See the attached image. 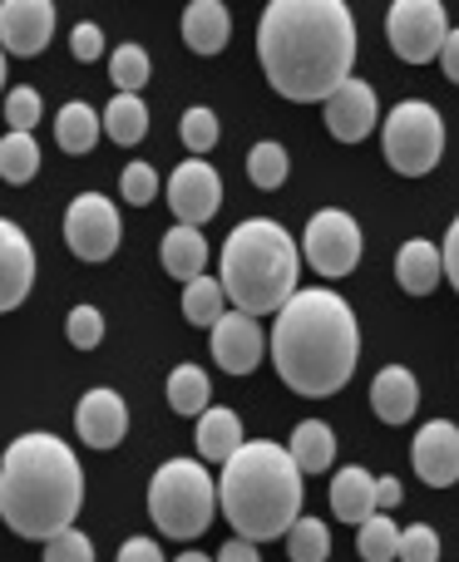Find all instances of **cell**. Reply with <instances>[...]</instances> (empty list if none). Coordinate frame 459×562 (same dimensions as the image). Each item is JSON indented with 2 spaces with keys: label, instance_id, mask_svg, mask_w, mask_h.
<instances>
[{
  "label": "cell",
  "instance_id": "obj_32",
  "mask_svg": "<svg viewBox=\"0 0 459 562\" xmlns=\"http://www.w3.org/2000/svg\"><path fill=\"white\" fill-rule=\"evenodd\" d=\"M148 75H154V59H148V49L134 45V40L109 55V79H114L119 94H138V89L148 85Z\"/></svg>",
  "mask_w": 459,
  "mask_h": 562
},
{
  "label": "cell",
  "instance_id": "obj_14",
  "mask_svg": "<svg viewBox=\"0 0 459 562\" xmlns=\"http://www.w3.org/2000/svg\"><path fill=\"white\" fill-rule=\"evenodd\" d=\"M213 360L227 370V375H253L262 366V350H267V330L257 316H243V311H227L223 321L213 326Z\"/></svg>",
  "mask_w": 459,
  "mask_h": 562
},
{
  "label": "cell",
  "instance_id": "obj_3",
  "mask_svg": "<svg viewBox=\"0 0 459 562\" xmlns=\"http://www.w3.org/2000/svg\"><path fill=\"white\" fill-rule=\"evenodd\" d=\"M79 508H85V469L75 449L45 429L10 439L0 454V518L10 533L49 543L55 533L75 528Z\"/></svg>",
  "mask_w": 459,
  "mask_h": 562
},
{
  "label": "cell",
  "instance_id": "obj_31",
  "mask_svg": "<svg viewBox=\"0 0 459 562\" xmlns=\"http://www.w3.org/2000/svg\"><path fill=\"white\" fill-rule=\"evenodd\" d=\"M356 553H361V562H395V553H401V524H391L385 514H371L356 528Z\"/></svg>",
  "mask_w": 459,
  "mask_h": 562
},
{
  "label": "cell",
  "instance_id": "obj_33",
  "mask_svg": "<svg viewBox=\"0 0 459 562\" xmlns=\"http://www.w3.org/2000/svg\"><path fill=\"white\" fill-rule=\"evenodd\" d=\"M287 558L292 562H326L332 558V528L322 524V518H296L292 528H287Z\"/></svg>",
  "mask_w": 459,
  "mask_h": 562
},
{
  "label": "cell",
  "instance_id": "obj_25",
  "mask_svg": "<svg viewBox=\"0 0 459 562\" xmlns=\"http://www.w3.org/2000/svg\"><path fill=\"white\" fill-rule=\"evenodd\" d=\"M287 449H292L302 474H326L336 459V435H332V425H322V419H302V425L292 429V439H287Z\"/></svg>",
  "mask_w": 459,
  "mask_h": 562
},
{
  "label": "cell",
  "instance_id": "obj_26",
  "mask_svg": "<svg viewBox=\"0 0 459 562\" xmlns=\"http://www.w3.org/2000/svg\"><path fill=\"white\" fill-rule=\"evenodd\" d=\"M55 144H59V154H89V148L99 144V114L89 104H65L55 114Z\"/></svg>",
  "mask_w": 459,
  "mask_h": 562
},
{
  "label": "cell",
  "instance_id": "obj_23",
  "mask_svg": "<svg viewBox=\"0 0 459 562\" xmlns=\"http://www.w3.org/2000/svg\"><path fill=\"white\" fill-rule=\"evenodd\" d=\"M445 277V257L435 243H425V237H411V243H401V252H395V281H401L411 296H430L435 286H440Z\"/></svg>",
  "mask_w": 459,
  "mask_h": 562
},
{
  "label": "cell",
  "instance_id": "obj_8",
  "mask_svg": "<svg viewBox=\"0 0 459 562\" xmlns=\"http://www.w3.org/2000/svg\"><path fill=\"white\" fill-rule=\"evenodd\" d=\"M302 247H306V262H312L316 277H351L361 267V223L342 207H322L312 213L302 233Z\"/></svg>",
  "mask_w": 459,
  "mask_h": 562
},
{
  "label": "cell",
  "instance_id": "obj_18",
  "mask_svg": "<svg viewBox=\"0 0 459 562\" xmlns=\"http://www.w3.org/2000/svg\"><path fill=\"white\" fill-rule=\"evenodd\" d=\"M158 257H164V272L188 286V281L208 277V257H213V247H208L203 227L173 223V227L164 233V243H158Z\"/></svg>",
  "mask_w": 459,
  "mask_h": 562
},
{
  "label": "cell",
  "instance_id": "obj_44",
  "mask_svg": "<svg viewBox=\"0 0 459 562\" xmlns=\"http://www.w3.org/2000/svg\"><path fill=\"white\" fill-rule=\"evenodd\" d=\"M401 498H405L401 479H391V474H385V479H376V504H381V514H385V508H395V504H401Z\"/></svg>",
  "mask_w": 459,
  "mask_h": 562
},
{
  "label": "cell",
  "instance_id": "obj_34",
  "mask_svg": "<svg viewBox=\"0 0 459 562\" xmlns=\"http://www.w3.org/2000/svg\"><path fill=\"white\" fill-rule=\"evenodd\" d=\"M178 138H183V148H193V154L203 158L208 148L217 144V114L208 104L183 109V119H178Z\"/></svg>",
  "mask_w": 459,
  "mask_h": 562
},
{
  "label": "cell",
  "instance_id": "obj_27",
  "mask_svg": "<svg viewBox=\"0 0 459 562\" xmlns=\"http://www.w3.org/2000/svg\"><path fill=\"white\" fill-rule=\"evenodd\" d=\"M227 316V291L217 277H198L183 286V321L188 326H208L213 330L217 321Z\"/></svg>",
  "mask_w": 459,
  "mask_h": 562
},
{
  "label": "cell",
  "instance_id": "obj_17",
  "mask_svg": "<svg viewBox=\"0 0 459 562\" xmlns=\"http://www.w3.org/2000/svg\"><path fill=\"white\" fill-rule=\"evenodd\" d=\"M35 286V247L10 217H0V316L15 311Z\"/></svg>",
  "mask_w": 459,
  "mask_h": 562
},
{
  "label": "cell",
  "instance_id": "obj_38",
  "mask_svg": "<svg viewBox=\"0 0 459 562\" xmlns=\"http://www.w3.org/2000/svg\"><path fill=\"white\" fill-rule=\"evenodd\" d=\"M119 188H124V203L128 207H148L158 198V173L148 164H128L119 173Z\"/></svg>",
  "mask_w": 459,
  "mask_h": 562
},
{
  "label": "cell",
  "instance_id": "obj_15",
  "mask_svg": "<svg viewBox=\"0 0 459 562\" xmlns=\"http://www.w3.org/2000/svg\"><path fill=\"white\" fill-rule=\"evenodd\" d=\"M322 114H326V134H332L336 144H361V138L376 128V114H381V104H376V89L366 85V79L351 75L322 104Z\"/></svg>",
  "mask_w": 459,
  "mask_h": 562
},
{
  "label": "cell",
  "instance_id": "obj_12",
  "mask_svg": "<svg viewBox=\"0 0 459 562\" xmlns=\"http://www.w3.org/2000/svg\"><path fill=\"white\" fill-rule=\"evenodd\" d=\"M55 35V5L49 0H0V49L35 59Z\"/></svg>",
  "mask_w": 459,
  "mask_h": 562
},
{
  "label": "cell",
  "instance_id": "obj_1",
  "mask_svg": "<svg viewBox=\"0 0 459 562\" xmlns=\"http://www.w3.org/2000/svg\"><path fill=\"white\" fill-rule=\"evenodd\" d=\"M267 85L292 104H326L351 79L356 15L346 0H272L257 20Z\"/></svg>",
  "mask_w": 459,
  "mask_h": 562
},
{
  "label": "cell",
  "instance_id": "obj_36",
  "mask_svg": "<svg viewBox=\"0 0 459 562\" xmlns=\"http://www.w3.org/2000/svg\"><path fill=\"white\" fill-rule=\"evenodd\" d=\"M65 336H69V346L75 350H94L99 340H104V311L99 306H75L69 311V321H65Z\"/></svg>",
  "mask_w": 459,
  "mask_h": 562
},
{
  "label": "cell",
  "instance_id": "obj_41",
  "mask_svg": "<svg viewBox=\"0 0 459 562\" xmlns=\"http://www.w3.org/2000/svg\"><path fill=\"white\" fill-rule=\"evenodd\" d=\"M119 562H164V548H158L154 538H128V543L119 548Z\"/></svg>",
  "mask_w": 459,
  "mask_h": 562
},
{
  "label": "cell",
  "instance_id": "obj_9",
  "mask_svg": "<svg viewBox=\"0 0 459 562\" xmlns=\"http://www.w3.org/2000/svg\"><path fill=\"white\" fill-rule=\"evenodd\" d=\"M385 35H391V49L405 65H430L450 40V20H445L440 0H395L391 15H385Z\"/></svg>",
  "mask_w": 459,
  "mask_h": 562
},
{
  "label": "cell",
  "instance_id": "obj_43",
  "mask_svg": "<svg viewBox=\"0 0 459 562\" xmlns=\"http://www.w3.org/2000/svg\"><path fill=\"white\" fill-rule=\"evenodd\" d=\"M213 562H262V553H257V543H247V538H233V543L217 548Z\"/></svg>",
  "mask_w": 459,
  "mask_h": 562
},
{
  "label": "cell",
  "instance_id": "obj_30",
  "mask_svg": "<svg viewBox=\"0 0 459 562\" xmlns=\"http://www.w3.org/2000/svg\"><path fill=\"white\" fill-rule=\"evenodd\" d=\"M287 173H292V158H287V148H282V144L262 138V144L247 148V178H253V188L272 193V188H282V183H287Z\"/></svg>",
  "mask_w": 459,
  "mask_h": 562
},
{
  "label": "cell",
  "instance_id": "obj_2",
  "mask_svg": "<svg viewBox=\"0 0 459 562\" xmlns=\"http://www.w3.org/2000/svg\"><path fill=\"white\" fill-rule=\"evenodd\" d=\"M272 366L287 390L306 400H326L356 375L361 360V326L342 291L302 286L272 321Z\"/></svg>",
  "mask_w": 459,
  "mask_h": 562
},
{
  "label": "cell",
  "instance_id": "obj_47",
  "mask_svg": "<svg viewBox=\"0 0 459 562\" xmlns=\"http://www.w3.org/2000/svg\"><path fill=\"white\" fill-rule=\"evenodd\" d=\"M5 59H10V55H5V49H0V89H5Z\"/></svg>",
  "mask_w": 459,
  "mask_h": 562
},
{
  "label": "cell",
  "instance_id": "obj_16",
  "mask_svg": "<svg viewBox=\"0 0 459 562\" xmlns=\"http://www.w3.org/2000/svg\"><path fill=\"white\" fill-rule=\"evenodd\" d=\"M411 464L430 488L459 484V425H450V419L421 425V435L411 445Z\"/></svg>",
  "mask_w": 459,
  "mask_h": 562
},
{
  "label": "cell",
  "instance_id": "obj_46",
  "mask_svg": "<svg viewBox=\"0 0 459 562\" xmlns=\"http://www.w3.org/2000/svg\"><path fill=\"white\" fill-rule=\"evenodd\" d=\"M173 562H213L208 553H183V558H173Z\"/></svg>",
  "mask_w": 459,
  "mask_h": 562
},
{
  "label": "cell",
  "instance_id": "obj_21",
  "mask_svg": "<svg viewBox=\"0 0 459 562\" xmlns=\"http://www.w3.org/2000/svg\"><path fill=\"white\" fill-rule=\"evenodd\" d=\"M193 439H198L203 464H227V459L247 445V439H243V419H237V409H227V405H208L203 415H198V435Z\"/></svg>",
  "mask_w": 459,
  "mask_h": 562
},
{
  "label": "cell",
  "instance_id": "obj_4",
  "mask_svg": "<svg viewBox=\"0 0 459 562\" xmlns=\"http://www.w3.org/2000/svg\"><path fill=\"white\" fill-rule=\"evenodd\" d=\"M302 469H296L292 449L272 445V439H253L223 464V484H217V504L223 518L237 528L247 543H272L287 538V528L302 518Z\"/></svg>",
  "mask_w": 459,
  "mask_h": 562
},
{
  "label": "cell",
  "instance_id": "obj_29",
  "mask_svg": "<svg viewBox=\"0 0 459 562\" xmlns=\"http://www.w3.org/2000/svg\"><path fill=\"white\" fill-rule=\"evenodd\" d=\"M40 173V144L35 134H5L0 138V178L15 188H25Z\"/></svg>",
  "mask_w": 459,
  "mask_h": 562
},
{
  "label": "cell",
  "instance_id": "obj_35",
  "mask_svg": "<svg viewBox=\"0 0 459 562\" xmlns=\"http://www.w3.org/2000/svg\"><path fill=\"white\" fill-rule=\"evenodd\" d=\"M40 114H45V104H40V89L15 85L5 94V124H10V134H35Z\"/></svg>",
  "mask_w": 459,
  "mask_h": 562
},
{
  "label": "cell",
  "instance_id": "obj_20",
  "mask_svg": "<svg viewBox=\"0 0 459 562\" xmlns=\"http://www.w3.org/2000/svg\"><path fill=\"white\" fill-rule=\"evenodd\" d=\"M332 514L342 518V524H356L361 528L371 514H381V504H376V474L361 464H346L342 474L332 479Z\"/></svg>",
  "mask_w": 459,
  "mask_h": 562
},
{
  "label": "cell",
  "instance_id": "obj_6",
  "mask_svg": "<svg viewBox=\"0 0 459 562\" xmlns=\"http://www.w3.org/2000/svg\"><path fill=\"white\" fill-rule=\"evenodd\" d=\"M217 514V484L203 459H168L148 479V518L164 538H203Z\"/></svg>",
  "mask_w": 459,
  "mask_h": 562
},
{
  "label": "cell",
  "instance_id": "obj_39",
  "mask_svg": "<svg viewBox=\"0 0 459 562\" xmlns=\"http://www.w3.org/2000/svg\"><path fill=\"white\" fill-rule=\"evenodd\" d=\"M45 562H94V543L79 528H65L45 543Z\"/></svg>",
  "mask_w": 459,
  "mask_h": 562
},
{
  "label": "cell",
  "instance_id": "obj_13",
  "mask_svg": "<svg viewBox=\"0 0 459 562\" xmlns=\"http://www.w3.org/2000/svg\"><path fill=\"white\" fill-rule=\"evenodd\" d=\"M75 429H79V439H85L89 449H119L124 445V435H128V405H124V395L119 390H109V385H94V390H85L79 395V409H75Z\"/></svg>",
  "mask_w": 459,
  "mask_h": 562
},
{
  "label": "cell",
  "instance_id": "obj_5",
  "mask_svg": "<svg viewBox=\"0 0 459 562\" xmlns=\"http://www.w3.org/2000/svg\"><path fill=\"white\" fill-rule=\"evenodd\" d=\"M296 277H302V252H296L292 233L272 217H247L227 233L223 243V281L227 306L243 316H277L287 301L296 296Z\"/></svg>",
  "mask_w": 459,
  "mask_h": 562
},
{
  "label": "cell",
  "instance_id": "obj_37",
  "mask_svg": "<svg viewBox=\"0 0 459 562\" xmlns=\"http://www.w3.org/2000/svg\"><path fill=\"white\" fill-rule=\"evenodd\" d=\"M395 562H440V533L430 524L401 528V553H395Z\"/></svg>",
  "mask_w": 459,
  "mask_h": 562
},
{
  "label": "cell",
  "instance_id": "obj_28",
  "mask_svg": "<svg viewBox=\"0 0 459 562\" xmlns=\"http://www.w3.org/2000/svg\"><path fill=\"white\" fill-rule=\"evenodd\" d=\"M104 134L114 138V144H138V138L148 134V104L138 94H114L104 104Z\"/></svg>",
  "mask_w": 459,
  "mask_h": 562
},
{
  "label": "cell",
  "instance_id": "obj_42",
  "mask_svg": "<svg viewBox=\"0 0 459 562\" xmlns=\"http://www.w3.org/2000/svg\"><path fill=\"white\" fill-rule=\"evenodd\" d=\"M440 257H445V277H450V281H455V291H459V217L450 223V233H445Z\"/></svg>",
  "mask_w": 459,
  "mask_h": 562
},
{
  "label": "cell",
  "instance_id": "obj_24",
  "mask_svg": "<svg viewBox=\"0 0 459 562\" xmlns=\"http://www.w3.org/2000/svg\"><path fill=\"white\" fill-rule=\"evenodd\" d=\"M164 395H168V409H173V415L198 419L208 405H213V380H208V370H198V366H188L183 360V366L168 370Z\"/></svg>",
  "mask_w": 459,
  "mask_h": 562
},
{
  "label": "cell",
  "instance_id": "obj_7",
  "mask_svg": "<svg viewBox=\"0 0 459 562\" xmlns=\"http://www.w3.org/2000/svg\"><path fill=\"white\" fill-rule=\"evenodd\" d=\"M445 158V119L425 99H401L385 114V164L401 178H425Z\"/></svg>",
  "mask_w": 459,
  "mask_h": 562
},
{
  "label": "cell",
  "instance_id": "obj_40",
  "mask_svg": "<svg viewBox=\"0 0 459 562\" xmlns=\"http://www.w3.org/2000/svg\"><path fill=\"white\" fill-rule=\"evenodd\" d=\"M69 55H75L79 65H94V59L104 55V30H99L94 20H79V25L69 30Z\"/></svg>",
  "mask_w": 459,
  "mask_h": 562
},
{
  "label": "cell",
  "instance_id": "obj_45",
  "mask_svg": "<svg viewBox=\"0 0 459 562\" xmlns=\"http://www.w3.org/2000/svg\"><path fill=\"white\" fill-rule=\"evenodd\" d=\"M440 69H445V79H450V85H459V30H450V40H445Z\"/></svg>",
  "mask_w": 459,
  "mask_h": 562
},
{
  "label": "cell",
  "instance_id": "obj_11",
  "mask_svg": "<svg viewBox=\"0 0 459 562\" xmlns=\"http://www.w3.org/2000/svg\"><path fill=\"white\" fill-rule=\"evenodd\" d=\"M168 207L183 227H203L208 217H217L223 207V178L208 158H183V164L168 173Z\"/></svg>",
  "mask_w": 459,
  "mask_h": 562
},
{
  "label": "cell",
  "instance_id": "obj_22",
  "mask_svg": "<svg viewBox=\"0 0 459 562\" xmlns=\"http://www.w3.org/2000/svg\"><path fill=\"white\" fill-rule=\"evenodd\" d=\"M421 405V385L405 366H385L381 375L371 380V409L385 419V425H405Z\"/></svg>",
  "mask_w": 459,
  "mask_h": 562
},
{
  "label": "cell",
  "instance_id": "obj_19",
  "mask_svg": "<svg viewBox=\"0 0 459 562\" xmlns=\"http://www.w3.org/2000/svg\"><path fill=\"white\" fill-rule=\"evenodd\" d=\"M233 40V10L223 0H193L183 10V45L193 55H223Z\"/></svg>",
  "mask_w": 459,
  "mask_h": 562
},
{
  "label": "cell",
  "instance_id": "obj_10",
  "mask_svg": "<svg viewBox=\"0 0 459 562\" xmlns=\"http://www.w3.org/2000/svg\"><path fill=\"white\" fill-rule=\"evenodd\" d=\"M65 243L79 262H109L124 243V223H119V207L104 193H79L65 207Z\"/></svg>",
  "mask_w": 459,
  "mask_h": 562
}]
</instances>
